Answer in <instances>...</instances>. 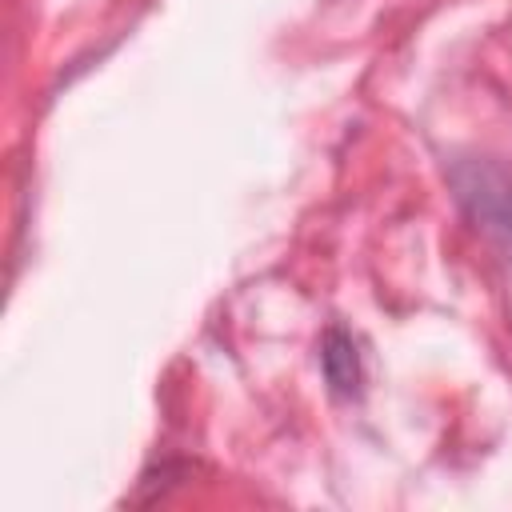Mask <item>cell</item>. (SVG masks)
Segmentation results:
<instances>
[{
  "label": "cell",
  "mask_w": 512,
  "mask_h": 512,
  "mask_svg": "<svg viewBox=\"0 0 512 512\" xmlns=\"http://www.w3.org/2000/svg\"><path fill=\"white\" fill-rule=\"evenodd\" d=\"M320 364H324V376H328L336 396H352L360 388V356H356V344L348 332H340V328L324 332Z\"/></svg>",
  "instance_id": "1"
}]
</instances>
